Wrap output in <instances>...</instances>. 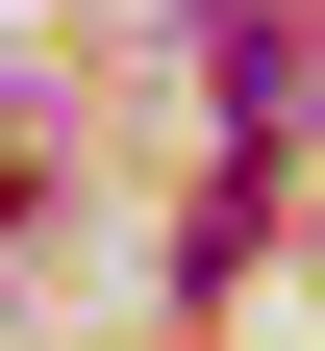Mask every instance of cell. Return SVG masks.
<instances>
[{
  "label": "cell",
  "mask_w": 325,
  "mask_h": 351,
  "mask_svg": "<svg viewBox=\"0 0 325 351\" xmlns=\"http://www.w3.org/2000/svg\"><path fill=\"white\" fill-rule=\"evenodd\" d=\"M200 75H225V125H275V101H300L325 51H300V25H275V0H200Z\"/></svg>",
  "instance_id": "cell-1"
}]
</instances>
